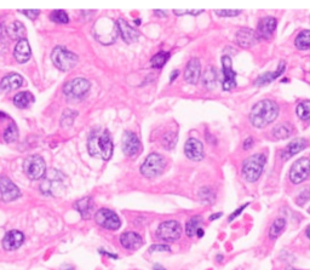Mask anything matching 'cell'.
<instances>
[{
  "mask_svg": "<svg viewBox=\"0 0 310 270\" xmlns=\"http://www.w3.org/2000/svg\"><path fill=\"white\" fill-rule=\"evenodd\" d=\"M279 105L272 99H262L257 102L248 114L250 124L256 129H263L278 118Z\"/></svg>",
  "mask_w": 310,
  "mask_h": 270,
  "instance_id": "1",
  "label": "cell"
},
{
  "mask_svg": "<svg viewBox=\"0 0 310 270\" xmlns=\"http://www.w3.org/2000/svg\"><path fill=\"white\" fill-rule=\"evenodd\" d=\"M113 141H111L109 131L104 130L100 137H97L96 133H91L90 140H89V152L91 155L96 157L100 154V157L103 160H109L113 155Z\"/></svg>",
  "mask_w": 310,
  "mask_h": 270,
  "instance_id": "2",
  "label": "cell"
},
{
  "mask_svg": "<svg viewBox=\"0 0 310 270\" xmlns=\"http://www.w3.org/2000/svg\"><path fill=\"white\" fill-rule=\"evenodd\" d=\"M265 164H267V155L263 153H256V154L251 155L242 163V176L247 182H257L263 172Z\"/></svg>",
  "mask_w": 310,
  "mask_h": 270,
  "instance_id": "3",
  "label": "cell"
},
{
  "mask_svg": "<svg viewBox=\"0 0 310 270\" xmlns=\"http://www.w3.org/2000/svg\"><path fill=\"white\" fill-rule=\"evenodd\" d=\"M94 34L99 41L102 44H111L115 41L118 37V26L114 21L108 17H103L99 19L95 24Z\"/></svg>",
  "mask_w": 310,
  "mask_h": 270,
  "instance_id": "4",
  "label": "cell"
},
{
  "mask_svg": "<svg viewBox=\"0 0 310 270\" xmlns=\"http://www.w3.org/2000/svg\"><path fill=\"white\" fill-rule=\"evenodd\" d=\"M64 180L66 177L57 170H50L44 176L43 183L40 184L41 193L45 195H57L64 190Z\"/></svg>",
  "mask_w": 310,
  "mask_h": 270,
  "instance_id": "5",
  "label": "cell"
},
{
  "mask_svg": "<svg viewBox=\"0 0 310 270\" xmlns=\"http://www.w3.org/2000/svg\"><path fill=\"white\" fill-rule=\"evenodd\" d=\"M51 58L54 65L57 67L60 71L63 72L71 71V69H73L78 63L77 55L68 51V50L63 46L55 47L54 51H52Z\"/></svg>",
  "mask_w": 310,
  "mask_h": 270,
  "instance_id": "6",
  "label": "cell"
},
{
  "mask_svg": "<svg viewBox=\"0 0 310 270\" xmlns=\"http://www.w3.org/2000/svg\"><path fill=\"white\" fill-rule=\"evenodd\" d=\"M165 165V159L158 153L148 155L144 163L141 166V174L147 178H154L163 174Z\"/></svg>",
  "mask_w": 310,
  "mask_h": 270,
  "instance_id": "7",
  "label": "cell"
},
{
  "mask_svg": "<svg viewBox=\"0 0 310 270\" xmlns=\"http://www.w3.org/2000/svg\"><path fill=\"white\" fill-rule=\"evenodd\" d=\"M23 171L29 180H40V178L45 176V161H44L43 158L39 157V155H32V157L27 158L24 160Z\"/></svg>",
  "mask_w": 310,
  "mask_h": 270,
  "instance_id": "8",
  "label": "cell"
},
{
  "mask_svg": "<svg viewBox=\"0 0 310 270\" xmlns=\"http://www.w3.org/2000/svg\"><path fill=\"white\" fill-rule=\"evenodd\" d=\"M182 234V227L177 221H165L156 229V238L166 242L178 240Z\"/></svg>",
  "mask_w": 310,
  "mask_h": 270,
  "instance_id": "9",
  "label": "cell"
},
{
  "mask_svg": "<svg viewBox=\"0 0 310 270\" xmlns=\"http://www.w3.org/2000/svg\"><path fill=\"white\" fill-rule=\"evenodd\" d=\"M95 221L100 227L108 230H118L121 227V221L114 211L108 208H101L95 214Z\"/></svg>",
  "mask_w": 310,
  "mask_h": 270,
  "instance_id": "10",
  "label": "cell"
},
{
  "mask_svg": "<svg viewBox=\"0 0 310 270\" xmlns=\"http://www.w3.org/2000/svg\"><path fill=\"white\" fill-rule=\"evenodd\" d=\"M310 175V159L301 158L290 170V180L293 184H301Z\"/></svg>",
  "mask_w": 310,
  "mask_h": 270,
  "instance_id": "11",
  "label": "cell"
},
{
  "mask_svg": "<svg viewBox=\"0 0 310 270\" xmlns=\"http://www.w3.org/2000/svg\"><path fill=\"white\" fill-rule=\"evenodd\" d=\"M90 83L84 78H77L67 83L63 88V92L68 98H80L85 96L86 92L90 90Z\"/></svg>",
  "mask_w": 310,
  "mask_h": 270,
  "instance_id": "12",
  "label": "cell"
},
{
  "mask_svg": "<svg viewBox=\"0 0 310 270\" xmlns=\"http://www.w3.org/2000/svg\"><path fill=\"white\" fill-rule=\"evenodd\" d=\"M222 72L223 83L222 89L224 91H230L236 88V73L233 69V61L229 56L222 57Z\"/></svg>",
  "mask_w": 310,
  "mask_h": 270,
  "instance_id": "13",
  "label": "cell"
},
{
  "mask_svg": "<svg viewBox=\"0 0 310 270\" xmlns=\"http://www.w3.org/2000/svg\"><path fill=\"white\" fill-rule=\"evenodd\" d=\"M276 27H278V19L275 17H272V16H268V17L262 18L258 22L256 33L259 39L270 40L273 38L274 33H275Z\"/></svg>",
  "mask_w": 310,
  "mask_h": 270,
  "instance_id": "14",
  "label": "cell"
},
{
  "mask_svg": "<svg viewBox=\"0 0 310 270\" xmlns=\"http://www.w3.org/2000/svg\"><path fill=\"white\" fill-rule=\"evenodd\" d=\"M0 194L2 201L10 202L21 196L19 189L6 177H0Z\"/></svg>",
  "mask_w": 310,
  "mask_h": 270,
  "instance_id": "15",
  "label": "cell"
},
{
  "mask_svg": "<svg viewBox=\"0 0 310 270\" xmlns=\"http://www.w3.org/2000/svg\"><path fill=\"white\" fill-rule=\"evenodd\" d=\"M184 154L193 161H200L205 157L203 143L197 138H189L184 144Z\"/></svg>",
  "mask_w": 310,
  "mask_h": 270,
  "instance_id": "16",
  "label": "cell"
},
{
  "mask_svg": "<svg viewBox=\"0 0 310 270\" xmlns=\"http://www.w3.org/2000/svg\"><path fill=\"white\" fill-rule=\"evenodd\" d=\"M122 150L127 157H136L142 150L141 141L133 132H125L122 138Z\"/></svg>",
  "mask_w": 310,
  "mask_h": 270,
  "instance_id": "17",
  "label": "cell"
},
{
  "mask_svg": "<svg viewBox=\"0 0 310 270\" xmlns=\"http://www.w3.org/2000/svg\"><path fill=\"white\" fill-rule=\"evenodd\" d=\"M201 75V63L199 58L193 57L187 63L186 69H184V80L192 85H197Z\"/></svg>",
  "mask_w": 310,
  "mask_h": 270,
  "instance_id": "18",
  "label": "cell"
},
{
  "mask_svg": "<svg viewBox=\"0 0 310 270\" xmlns=\"http://www.w3.org/2000/svg\"><path fill=\"white\" fill-rule=\"evenodd\" d=\"M24 241V235L18 230H10L2 239V247L6 251H15L19 249Z\"/></svg>",
  "mask_w": 310,
  "mask_h": 270,
  "instance_id": "19",
  "label": "cell"
},
{
  "mask_svg": "<svg viewBox=\"0 0 310 270\" xmlns=\"http://www.w3.org/2000/svg\"><path fill=\"white\" fill-rule=\"evenodd\" d=\"M116 26H118L119 34L121 35L122 40H124L125 43L127 44L135 43L137 39L139 38L138 30L132 28L124 18H119L118 22H116Z\"/></svg>",
  "mask_w": 310,
  "mask_h": 270,
  "instance_id": "20",
  "label": "cell"
},
{
  "mask_svg": "<svg viewBox=\"0 0 310 270\" xmlns=\"http://www.w3.org/2000/svg\"><path fill=\"white\" fill-rule=\"evenodd\" d=\"M258 40L259 38L256 30H252L251 28H241L236 33L237 44L241 47H245V49L253 46Z\"/></svg>",
  "mask_w": 310,
  "mask_h": 270,
  "instance_id": "21",
  "label": "cell"
},
{
  "mask_svg": "<svg viewBox=\"0 0 310 270\" xmlns=\"http://www.w3.org/2000/svg\"><path fill=\"white\" fill-rule=\"evenodd\" d=\"M22 84H23V78L21 75L17 73H10L5 75L0 82V90L4 92H9V91L21 88Z\"/></svg>",
  "mask_w": 310,
  "mask_h": 270,
  "instance_id": "22",
  "label": "cell"
},
{
  "mask_svg": "<svg viewBox=\"0 0 310 270\" xmlns=\"http://www.w3.org/2000/svg\"><path fill=\"white\" fill-rule=\"evenodd\" d=\"M30 56H32V50H30L29 43L27 39H22L16 44L15 50H13V57L18 63H24L29 61Z\"/></svg>",
  "mask_w": 310,
  "mask_h": 270,
  "instance_id": "23",
  "label": "cell"
},
{
  "mask_svg": "<svg viewBox=\"0 0 310 270\" xmlns=\"http://www.w3.org/2000/svg\"><path fill=\"white\" fill-rule=\"evenodd\" d=\"M308 147V141L304 140V138H297V140H293L291 143L287 144L286 148L284 149L281 157L284 158V160H289L290 158L295 157L296 154L304 150Z\"/></svg>",
  "mask_w": 310,
  "mask_h": 270,
  "instance_id": "24",
  "label": "cell"
},
{
  "mask_svg": "<svg viewBox=\"0 0 310 270\" xmlns=\"http://www.w3.org/2000/svg\"><path fill=\"white\" fill-rule=\"evenodd\" d=\"M120 244L125 247L126 250H137L138 247L142 246L143 240H142L141 235L133 232H126L120 236Z\"/></svg>",
  "mask_w": 310,
  "mask_h": 270,
  "instance_id": "25",
  "label": "cell"
},
{
  "mask_svg": "<svg viewBox=\"0 0 310 270\" xmlns=\"http://www.w3.org/2000/svg\"><path fill=\"white\" fill-rule=\"evenodd\" d=\"M285 69H286V63L284 62H280L278 66V69H276L275 72H269V73H265L263 75H261V77H258V79L256 80L255 84L257 86H264V85H268L270 84V83L274 82L275 79H278L279 77H281V75L284 74Z\"/></svg>",
  "mask_w": 310,
  "mask_h": 270,
  "instance_id": "26",
  "label": "cell"
},
{
  "mask_svg": "<svg viewBox=\"0 0 310 270\" xmlns=\"http://www.w3.org/2000/svg\"><path fill=\"white\" fill-rule=\"evenodd\" d=\"M92 202L94 201H92L91 197H89V196L84 197V199L75 202L74 208L78 211V212H80V214H82L84 218H89L92 212V210H94V204H92Z\"/></svg>",
  "mask_w": 310,
  "mask_h": 270,
  "instance_id": "27",
  "label": "cell"
},
{
  "mask_svg": "<svg viewBox=\"0 0 310 270\" xmlns=\"http://www.w3.org/2000/svg\"><path fill=\"white\" fill-rule=\"evenodd\" d=\"M285 227H286V219L281 218V217L276 218L269 228V238L273 240L278 239L283 234Z\"/></svg>",
  "mask_w": 310,
  "mask_h": 270,
  "instance_id": "28",
  "label": "cell"
},
{
  "mask_svg": "<svg viewBox=\"0 0 310 270\" xmlns=\"http://www.w3.org/2000/svg\"><path fill=\"white\" fill-rule=\"evenodd\" d=\"M216 82H217V74L216 69L213 67H208L205 71L203 77V84L207 90H212V89L216 88Z\"/></svg>",
  "mask_w": 310,
  "mask_h": 270,
  "instance_id": "29",
  "label": "cell"
},
{
  "mask_svg": "<svg viewBox=\"0 0 310 270\" xmlns=\"http://www.w3.org/2000/svg\"><path fill=\"white\" fill-rule=\"evenodd\" d=\"M203 217L201 216H193L186 224V234L189 238H193L197 235V232L200 229V225L203 223Z\"/></svg>",
  "mask_w": 310,
  "mask_h": 270,
  "instance_id": "30",
  "label": "cell"
},
{
  "mask_svg": "<svg viewBox=\"0 0 310 270\" xmlns=\"http://www.w3.org/2000/svg\"><path fill=\"white\" fill-rule=\"evenodd\" d=\"M7 33H9L11 39H17V40H22L24 39V34H26V28L21 22L16 21L11 23V26L7 28Z\"/></svg>",
  "mask_w": 310,
  "mask_h": 270,
  "instance_id": "31",
  "label": "cell"
},
{
  "mask_svg": "<svg viewBox=\"0 0 310 270\" xmlns=\"http://www.w3.org/2000/svg\"><path fill=\"white\" fill-rule=\"evenodd\" d=\"M292 129L289 124H280L276 125L273 129V137L275 140H286L291 136Z\"/></svg>",
  "mask_w": 310,
  "mask_h": 270,
  "instance_id": "32",
  "label": "cell"
},
{
  "mask_svg": "<svg viewBox=\"0 0 310 270\" xmlns=\"http://www.w3.org/2000/svg\"><path fill=\"white\" fill-rule=\"evenodd\" d=\"M295 45L300 50H310V30H302L295 40Z\"/></svg>",
  "mask_w": 310,
  "mask_h": 270,
  "instance_id": "33",
  "label": "cell"
},
{
  "mask_svg": "<svg viewBox=\"0 0 310 270\" xmlns=\"http://www.w3.org/2000/svg\"><path fill=\"white\" fill-rule=\"evenodd\" d=\"M33 101H34V97H33V94L30 92H19L15 96V98H13V103H15V105L17 108H27L28 105L30 104Z\"/></svg>",
  "mask_w": 310,
  "mask_h": 270,
  "instance_id": "34",
  "label": "cell"
},
{
  "mask_svg": "<svg viewBox=\"0 0 310 270\" xmlns=\"http://www.w3.org/2000/svg\"><path fill=\"white\" fill-rule=\"evenodd\" d=\"M296 112H297L298 118H300L301 120H304V121L309 120L310 119V101H302L300 104L297 105Z\"/></svg>",
  "mask_w": 310,
  "mask_h": 270,
  "instance_id": "35",
  "label": "cell"
},
{
  "mask_svg": "<svg viewBox=\"0 0 310 270\" xmlns=\"http://www.w3.org/2000/svg\"><path fill=\"white\" fill-rule=\"evenodd\" d=\"M4 140L6 143H15L18 140V129L15 124H11L4 132Z\"/></svg>",
  "mask_w": 310,
  "mask_h": 270,
  "instance_id": "36",
  "label": "cell"
},
{
  "mask_svg": "<svg viewBox=\"0 0 310 270\" xmlns=\"http://www.w3.org/2000/svg\"><path fill=\"white\" fill-rule=\"evenodd\" d=\"M169 58H170L169 52L165 51L159 52V54H156L155 56L152 58V66L154 67V68H161V67L165 66V63L167 62Z\"/></svg>",
  "mask_w": 310,
  "mask_h": 270,
  "instance_id": "37",
  "label": "cell"
},
{
  "mask_svg": "<svg viewBox=\"0 0 310 270\" xmlns=\"http://www.w3.org/2000/svg\"><path fill=\"white\" fill-rule=\"evenodd\" d=\"M50 18H51V21L56 22V23H61V24H66L69 22L68 15H67L66 11H63V10L52 11L51 15H50Z\"/></svg>",
  "mask_w": 310,
  "mask_h": 270,
  "instance_id": "38",
  "label": "cell"
},
{
  "mask_svg": "<svg viewBox=\"0 0 310 270\" xmlns=\"http://www.w3.org/2000/svg\"><path fill=\"white\" fill-rule=\"evenodd\" d=\"M177 135L175 132H167L165 133L163 137V146L165 149H172L177 144Z\"/></svg>",
  "mask_w": 310,
  "mask_h": 270,
  "instance_id": "39",
  "label": "cell"
},
{
  "mask_svg": "<svg viewBox=\"0 0 310 270\" xmlns=\"http://www.w3.org/2000/svg\"><path fill=\"white\" fill-rule=\"evenodd\" d=\"M199 196H200L201 201L205 202V204H213L214 193L211 190L210 188H207V186H205V188L201 189L200 193H199Z\"/></svg>",
  "mask_w": 310,
  "mask_h": 270,
  "instance_id": "40",
  "label": "cell"
},
{
  "mask_svg": "<svg viewBox=\"0 0 310 270\" xmlns=\"http://www.w3.org/2000/svg\"><path fill=\"white\" fill-rule=\"evenodd\" d=\"M217 16L219 17H234V16H237L241 13L240 10H222V11H216Z\"/></svg>",
  "mask_w": 310,
  "mask_h": 270,
  "instance_id": "41",
  "label": "cell"
},
{
  "mask_svg": "<svg viewBox=\"0 0 310 270\" xmlns=\"http://www.w3.org/2000/svg\"><path fill=\"white\" fill-rule=\"evenodd\" d=\"M19 12L23 13V15H26L27 17L30 18V19H35L39 15H40V11L39 10H24V11H19Z\"/></svg>",
  "mask_w": 310,
  "mask_h": 270,
  "instance_id": "42",
  "label": "cell"
},
{
  "mask_svg": "<svg viewBox=\"0 0 310 270\" xmlns=\"http://www.w3.org/2000/svg\"><path fill=\"white\" fill-rule=\"evenodd\" d=\"M150 252H155V251H171V249H170V246H167V245H154V246H152L149 249Z\"/></svg>",
  "mask_w": 310,
  "mask_h": 270,
  "instance_id": "43",
  "label": "cell"
},
{
  "mask_svg": "<svg viewBox=\"0 0 310 270\" xmlns=\"http://www.w3.org/2000/svg\"><path fill=\"white\" fill-rule=\"evenodd\" d=\"M247 206H248V202H247V204H245L244 206H241V207H239V208H237V210L235 211V212H234V213H231V214H230V216H229V218H228V222H231V221H233V219H235V218H236V217H237V216H239V214H241L242 212H244V211H245V208H246V207H247Z\"/></svg>",
  "mask_w": 310,
  "mask_h": 270,
  "instance_id": "44",
  "label": "cell"
},
{
  "mask_svg": "<svg viewBox=\"0 0 310 270\" xmlns=\"http://www.w3.org/2000/svg\"><path fill=\"white\" fill-rule=\"evenodd\" d=\"M253 143H255V140H253L252 137H248V138H246V140H245L244 144H242V148H244L245 150L251 149L253 147Z\"/></svg>",
  "mask_w": 310,
  "mask_h": 270,
  "instance_id": "45",
  "label": "cell"
},
{
  "mask_svg": "<svg viewBox=\"0 0 310 270\" xmlns=\"http://www.w3.org/2000/svg\"><path fill=\"white\" fill-rule=\"evenodd\" d=\"M178 74H180V71H174V73H172V75H171V82H174V80L176 79V78L178 77Z\"/></svg>",
  "mask_w": 310,
  "mask_h": 270,
  "instance_id": "46",
  "label": "cell"
},
{
  "mask_svg": "<svg viewBox=\"0 0 310 270\" xmlns=\"http://www.w3.org/2000/svg\"><path fill=\"white\" fill-rule=\"evenodd\" d=\"M222 216V213H216V214H212V216L210 217V221H214V219H217V218H219V217Z\"/></svg>",
  "mask_w": 310,
  "mask_h": 270,
  "instance_id": "47",
  "label": "cell"
},
{
  "mask_svg": "<svg viewBox=\"0 0 310 270\" xmlns=\"http://www.w3.org/2000/svg\"><path fill=\"white\" fill-rule=\"evenodd\" d=\"M153 270H166V269H165L163 266H160V264H155L154 268H153Z\"/></svg>",
  "mask_w": 310,
  "mask_h": 270,
  "instance_id": "48",
  "label": "cell"
},
{
  "mask_svg": "<svg viewBox=\"0 0 310 270\" xmlns=\"http://www.w3.org/2000/svg\"><path fill=\"white\" fill-rule=\"evenodd\" d=\"M155 15L163 16V17H165V16L167 15V12H165V11H155Z\"/></svg>",
  "mask_w": 310,
  "mask_h": 270,
  "instance_id": "49",
  "label": "cell"
},
{
  "mask_svg": "<svg viewBox=\"0 0 310 270\" xmlns=\"http://www.w3.org/2000/svg\"><path fill=\"white\" fill-rule=\"evenodd\" d=\"M204 234H205V233H204V229H201V228H200V229L198 230V232H197V235L199 236V238H203Z\"/></svg>",
  "mask_w": 310,
  "mask_h": 270,
  "instance_id": "50",
  "label": "cell"
},
{
  "mask_svg": "<svg viewBox=\"0 0 310 270\" xmlns=\"http://www.w3.org/2000/svg\"><path fill=\"white\" fill-rule=\"evenodd\" d=\"M306 235H307V238L310 239V225H308V228H307V230H306Z\"/></svg>",
  "mask_w": 310,
  "mask_h": 270,
  "instance_id": "51",
  "label": "cell"
},
{
  "mask_svg": "<svg viewBox=\"0 0 310 270\" xmlns=\"http://www.w3.org/2000/svg\"><path fill=\"white\" fill-rule=\"evenodd\" d=\"M222 260H223V256H222V255L217 256V261H218V262H222Z\"/></svg>",
  "mask_w": 310,
  "mask_h": 270,
  "instance_id": "52",
  "label": "cell"
},
{
  "mask_svg": "<svg viewBox=\"0 0 310 270\" xmlns=\"http://www.w3.org/2000/svg\"><path fill=\"white\" fill-rule=\"evenodd\" d=\"M286 270H300V269H296V268H291V267H289Z\"/></svg>",
  "mask_w": 310,
  "mask_h": 270,
  "instance_id": "53",
  "label": "cell"
}]
</instances>
